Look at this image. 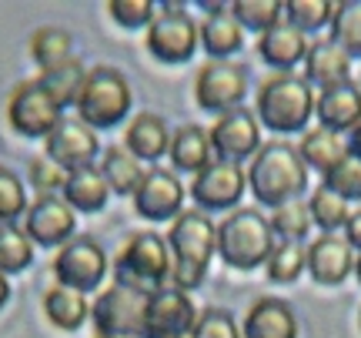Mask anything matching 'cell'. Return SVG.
I'll return each instance as SVG.
<instances>
[{
  "label": "cell",
  "instance_id": "obj_1",
  "mask_svg": "<svg viewBox=\"0 0 361 338\" xmlns=\"http://www.w3.org/2000/svg\"><path fill=\"white\" fill-rule=\"evenodd\" d=\"M245 174L251 195L268 208H281L288 201H298V195L308 188V168L298 157V147L281 138L261 144Z\"/></svg>",
  "mask_w": 361,
  "mask_h": 338
},
{
  "label": "cell",
  "instance_id": "obj_2",
  "mask_svg": "<svg viewBox=\"0 0 361 338\" xmlns=\"http://www.w3.org/2000/svg\"><path fill=\"white\" fill-rule=\"evenodd\" d=\"M171 251V278L174 288L191 291L204 282L211 258L218 251V224L207 218L204 211H180L171 222L168 231Z\"/></svg>",
  "mask_w": 361,
  "mask_h": 338
},
{
  "label": "cell",
  "instance_id": "obj_3",
  "mask_svg": "<svg viewBox=\"0 0 361 338\" xmlns=\"http://www.w3.org/2000/svg\"><path fill=\"white\" fill-rule=\"evenodd\" d=\"M274 251L271 222L258 208H234L218 224V255L238 272H251Z\"/></svg>",
  "mask_w": 361,
  "mask_h": 338
},
{
  "label": "cell",
  "instance_id": "obj_4",
  "mask_svg": "<svg viewBox=\"0 0 361 338\" xmlns=\"http://www.w3.org/2000/svg\"><path fill=\"white\" fill-rule=\"evenodd\" d=\"M314 114V91L298 74H271L261 80L258 91V117L261 124L274 134H291L308 124Z\"/></svg>",
  "mask_w": 361,
  "mask_h": 338
},
{
  "label": "cell",
  "instance_id": "obj_5",
  "mask_svg": "<svg viewBox=\"0 0 361 338\" xmlns=\"http://www.w3.org/2000/svg\"><path fill=\"white\" fill-rule=\"evenodd\" d=\"M168 274H171V251L168 241L157 231H134L114 261V282L137 288V291H147V295L164 288Z\"/></svg>",
  "mask_w": 361,
  "mask_h": 338
},
{
  "label": "cell",
  "instance_id": "obj_6",
  "mask_svg": "<svg viewBox=\"0 0 361 338\" xmlns=\"http://www.w3.org/2000/svg\"><path fill=\"white\" fill-rule=\"evenodd\" d=\"M78 117L87 128H114L130 107V84L114 67H94L84 78L78 97Z\"/></svg>",
  "mask_w": 361,
  "mask_h": 338
},
{
  "label": "cell",
  "instance_id": "obj_7",
  "mask_svg": "<svg viewBox=\"0 0 361 338\" xmlns=\"http://www.w3.org/2000/svg\"><path fill=\"white\" fill-rule=\"evenodd\" d=\"M144 308H147V291H137L130 285H107L90 305V318L97 335H144Z\"/></svg>",
  "mask_w": 361,
  "mask_h": 338
},
{
  "label": "cell",
  "instance_id": "obj_8",
  "mask_svg": "<svg viewBox=\"0 0 361 338\" xmlns=\"http://www.w3.org/2000/svg\"><path fill=\"white\" fill-rule=\"evenodd\" d=\"M54 282L74 291H94L101 288L104 272H107V255L94 238H71L64 248H57L51 261Z\"/></svg>",
  "mask_w": 361,
  "mask_h": 338
},
{
  "label": "cell",
  "instance_id": "obj_9",
  "mask_svg": "<svg viewBox=\"0 0 361 338\" xmlns=\"http://www.w3.org/2000/svg\"><path fill=\"white\" fill-rule=\"evenodd\" d=\"M61 121V107L51 101V94L37 80H20L7 101V124L20 138H47L54 124Z\"/></svg>",
  "mask_w": 361,
  "mask_h": 338
},
{
  "label": "cell",
  "instance_id": "obj_10",
  "mask_svg": "<svg viewBox=\"0 0 361 338\" xmlns=\"http://www.w3.org/2000/svg\"><path fill=\"white\" fill-rule=\"evenodd\" d=\"M245 94H247L245 67L231 64V61H207L197 71V78H194V101L204 111H214V114L234 111Z\"/></svg>",
  "mask_w": 361,
  "mask_h": 338
},
{
  "label": "cell",
  "instance_id": "obj_11",
  "mask_svg": "<svg viewBox=\"0 0 361 338\" xmlns=\"http://www.w3.org/2000/svg\"><path fill=\"white\" fill-rule=\"evenodd\" d=\"M197 312L188 291L180 288H157L147 295V308H144V335L147 338H184L191 335Z\"/></svg>",
  "mask_w": 361,
  "mask_h": 338
},
{
  "label": "cell",
  "instance_id": "obj_12",
  "mask_svg": "<svg viewBox=\"0 0 361 338\" xmlns=\"http://www.w3.org/2000/svg\"><path fill=\"white\" fill-rule=\"evenodd\" d=\"M144 44H147V51L154 54L157 61L180 64V61H188L194 54V47H197V27H194V20L184 11L168 7V11L154 13V20L147 24Z\"/></svg>",
  "mask_w": 361,
  "mask_h": 338
},
{
  "label": "cell",
  "instance_id": "obj_13",
  "mask_svg": "<svg viewBox=\"0 0 361 338\" xmlns=\"http://www.w3.org/2000/svg\"><path fill=\"white\" fill-rule=\"evenodd\" d=\"M74 208L61 195H37L24 215V234L40 248H64L74 238Z\"/></svg>",
  "mask_w": 361,
  "mask_h": 338
},
{
  "label": "cell",
  "instance_id": "obj_14",
  "mask_svg": "<svg viewBox=\"0 0 361 338\" xmlns=\"http://www.w3.org/2000/svg\"><path fill=\"white\" fill-rule=\"evenodd\" d=\"M211 138V151L218 155V161L238 164L245 157H255L261 147V128L258 117L245 111V107H234L228 114H221L214 121V128L207 131Z\"/></svg>",
  "mask_w": 361,
  "mask_h": 338
},
{
  "label": "cell",
  "instance_id": "obj_15",
  "mask_svg": "<svg viewBox=\"0 0 361 338\" xmlns=\"http://www.w3.org/2000/svg\"><path fill=\"white\" fill-rule=\"evenodd\" d=\"M44 141H47V161H54L67 174L90 168V161L101 151L94 128H87L80 117H61Z\"/></svg>",
  "mask_w": 361,
  "mask_h": 338
},
{
  "label": "cell",
  "instance_id": "obj_16",
  "mask_svg": "<svg viewBox=\"0 0 361 338\" xmlns=\"http://www.w3.org/2000/svg\"><path fill=\"white\" fill-rule=\"evenodd\" d=\"M247 188V174L241 164L228 161H211L204 171H197L191 181V198L204 211H228L234 208Z\"/></svg>",
  "mask_w": 361,
  "mask_h": 338
},
{
  "label": "cell",
  "instance_id": "obj_17",
  "mask_svg": "<svg viewBox=\"0 0 361 338\" xmlns=\"http://www.w3.org/2000/svg\"><path fill=\"white\" fill-rule=\"evenodd\" d=\"M184 205V188H180L178 174L164 168L144 171L141 184L134 191V211L147 218V222H174Z\"/></svg>",
  "mask_w": 361,
  "mask_h": 338
},
{
  "label": "cell",
  "instance_id": "obj_18",
  "mask_svg": "<svg viewBox=\"0 0 361 338\" xmlns=\"http://www.w3.org/2000/svg\"><path fill=\"white\" fill-rule=\"evenodd\" d=\"M305 268L318 285H341L355 272V248L338 234H322L305 248Z\"/></svg>",
  "mask_w": 361,
  "mask_h": 338
},
{
  "label": "cell",
  "instance_id": "obj_19",
  "mask_svg": "<svg viewBox=\"0 0 361 338\" xmlns=\"http://www.w3.org/2000/svg\"><path fill=\"white\" fill-rule=\"evenodd\" d=\"M314 114H318L324 131H335V134L355 131L361 124V87L348 80V84L322 91L314 101Z\"/></svg>",
  "mask_w": 361,
  "mask_h": 338
},
{
  "label": "cell",
  "instance_id": "obj_20",
  "mask_svg": "<svg viewBox=\"0 0 361 338\" xmlns=\"http://www.w3.org/2000/svg\"><path fill=\"white\" fill-rule=\"evenodd\" d=\"M305 54H308V40L288 20H281L278 27H271L258 37V57L274 67L278 74H291V67L301 64Z\"/></svg>",
  "mask_w": 361,
  "mask_h": 338
},
{
  "label": "cell",
  "instance_id": "obj_21",
  "mask_svg": "<svg viewBox=\"0 0 361 338\" xmlns=\"http://www.w3.org/2000/svg\"><path fill=\"white\" fill-rule=\"evenodd\" d=\"M241 338H298V318L281 298H258L245 315Z\"/></svg>",
  "mask_w": 361,
  "mask_h": 338
},
{
  "label": "cell",
  "instance_id": "obj_22",
  "mask_svg": "<svg viewBox=\"0 0 361 338\" xmlns=\"http://www.w3.org/2000/svg\"><path fill=\"white\" fill-rule=\"evenodd\" d=\"M305 80L314 87H338V84H348L351 80V57L338 44L331 40H318L311 44L305 54Z\"/></svg>",
  "mask_w": 361,
  "mask_h": 338
},
{
  "label": "cell",
  "instance_id": "obj_23",
  "mask_svg": "<svg viewBox=\"0 0 361 338\" xmlns=\"http://www.w3.org/2000/svg\"><path fill=\"white\" fill-rule=\"evenodd\" d=\"M197 40H201V47H204L214 61H228L231 54L241 51V24L231 17L228 7H214V11L207 13L201 27H197Z\"/></svg>",
  "mask_w": 361,
  "mask_h": 338
},
{
  "label": "cell",
  "instance_id": "obj_24",
  "mask_svg": "<svg viewBox=\"0 0 361 338\" xmlns=\"http://www.w3.org/2000/svg\"><path fill=\"white\" fill-rule=\"evenodd\" d=\"M168 144H171V134L157 114L144 111V114L130 117L128 131H124V147L137 161H157V157L168 151Z\"/></svg>",
  "mask_w": 361,
  "mask_h": 338
},
{
  "label": "cell",
  "instance_id": "obj_25",
  "mask_svg": "<svg viewBox=\"0 0 361 338\" xmlns=\"http://www.w3.org/2000/svg\"><path fill=\"white\" fill-rule=\"evenodd\" d=\"M168 155H171V164L174 171H204L211 164V138H207L204 128L197 124H180L174 134H171V144H168Z\"/></svg>",
  "mask_w": 361,
  "mask_h": 338
},
{
  "label": "cell",
  "instance_id": "obj_26",
  "mask_svg": "<svg viewBox=\"0 0 361 338\" xmlns=\"http://www.w3.org/2000/svg\"><path fill=\"white\" fill-rule=\"evenodd\" d=\"M298 157L305 161V168H314V171H322V174H328L335 164H341V161L348 157V144L341 141V134L324 131L322 124H318V128H311L301 134Z\"/></svg>",
  "mask_w": 361,
  "mask_h": 338
},
{
  "label": "cell",
  "instance_id": "obj_27",
  "mask_svg": "<svg viewBox=\"0 0 361 338\" xmlns=\"http://www.w3.org/2000/svg\"><path fill=\"white\" fill-rule=\"evenodd\" d=\"M107 195H111V188H107V181L101 178V171L94 168V164L80 171H71L64 188H61V198L74 211H101L107 205Z\"/></svg>",
  "mask_w": 361,
  "mask_h": 338
},
{
  "label": "cell",
  "instance_id": "obj_28",
  "mask_svg": "<svg viewBox=\"0 0 361 338\" xmlns=\"http://www.w3.org/2000/svg\"><path fill=\"white\" fill-rule=\"evenodd\" d=\"M101 178L107 181V188L114 191V195H134L137 191V184L144 178V168L141 161L130 155L124 144H111L101 157Z\"/></svg>",
  "mask_w": 361,
  "mask_h": 338
},
{
  "label": "cell",
  "instance_id": "obj_29",
  "mask_svg": "<svg viewBox=\"0 0 361 338\" xmlns=\"http://www.w3.org/2000/svg\"><path fill=\"white\" fill-rule=\"evenodd\" d=\"M44 312L51 318V325L64 328V332H74V328H80L90 318V301L80 291H74V288L54 285L44 295Z\"/></svg>",
  "mask_w": 361,
  "mask_h": 338
},
{
  "label": "cell",
  "instance_id": "obj_30",
  "mask_svg": "<svg viewBox=\"0 0 361 338\" xmlns=\"http://www.w3.org/2000/svg\"><path fill=\"white\" fill-rule=\"evenodd\" d=\"M84 78H87L84 64H80L78 57H71V61H64V64H57L54 71H40L37 84H40V87H44L47 94H51L54 104L64 111V107L78 104L80 87H84Z\"/></svg>",
  "mask_w": 361,
  "mask_h": 338
},
{
  "label": "cell",
  "instance_id": "obj_31",
  "mask_svg": "<svg viewBox=\"0 0 361 338\" xmlns=\"http://www.w3.org/2000/svg\"><path fill=\"white\" fill-rule=\"evenodd\" d=\"M30 57L40 71H54L57 64L71 61V34L64 27H40L30 37Z\"/></svg>",
  "mask_w": 361,
  "mask_h": 338
},
{
  "label": "cell",
  "instance_id": "obj_32",
  "mask_svg": "<svg viewBox=\"0 0 361 338\" xmlns=\"http://www.w3.org/2000/svg\"><path fill=\"white\" fill-rule=\"evenodd\" d=\"M228 11L241 27H251V30L264 34V30L281 24L284 4L281 0H234V4H228Z\"/></svg>",
  "mask_w": 361,
  "mask_h": 338
},
{
  "label": "cell",
  "instance_id": "obj_33",
  "mask_svg": "<svg viewBox=\"0 0 361 338\" xmlns=\"http://www.w3.org/2000/svg\"><path fill=\"white\" fill-rule=\"evenodd\" d=\"M34 261V241L24 234V228L7 224L0 228V274H17Z\"/></svg>",
  "mask_w": 361,
  "mask_h": 338
},
{
  "label": "cell",
  "instance_id": "obj_34",
  "mask_svg": "<svg viewBox=\"0 0 361 338\" xmlns=\"http://www.w3.org/2000/svg\"><path fill=\"white\" fill-rule=\"evenodd\" d=\"M331 44H338L348 57H361V0L338 4L331 20Z\"/></svg>",
  "mask_w": 361,
  "mask_h": 338
},
{
  "label": "cell",
  "instance_id": "obj_35",
  "mask_svg": "<svg viewBox=\"0 0 361 338\" xmlns=\"http://www.w3.org/2000/svg\"><path fill=\"white\" fill-rule=\"evenodd\" d=\"M335 13H338L335 0H288V4H284V17H288V24L298 27L301 34L331 24V20H335Z\"/></svg>",
  "mask_w": 361,
  "mask_h": 338
},
{
  "label": "cell",
  "instance_id": "obj_36",
  "mask_svg": "<svg viewBox=\"0 0 361 338\" xmlns=\"http://www.w3.org/2000/svg\"><path fill=\"white\" fill-rule=\"evenodd\" d=\"M308 215H311V224H318L324 234H335L338 228H345L351 211H348V201L331 195L328 188H314V195L308 201Z\"/></svg>",
  "mask_w": 361,
  "mask_h": 338
},
{
  "label": "cell",
  "instance_id": "obj_37",
  "mask_svg": "<svg viewBox=\"0 0 361 338\" xmlns=\"http://www.w3.org/2000/svg\"><path fill=\"white\" fill-rule=\"evenodd\" d=\"M27 208H30V201H27L24 181L11 168L0 164V228L17 224L27 215Z\"/></svg>",
  "mask_w": 361,
  "mask_h": 338
},
{
  "label": "cell",
  "instance_id": "obj_38",
  "mask_svg": "<svg viewBox=\"0 0 361 338\" xmlns=\"http://www.w3.org/2000/svg\"><path fill=\"white\" fill-rule=\"evenodd\" d=\"M271 231L281 234V241H301L311 228V215L305 201H288L281 208H274V215L268 218Z\"/></svg>",
  "mask_w": 361,
  "mask_h": 338
},
{
  "label": "cell",
  "instance_id": "obj_39",
  "mask_svg": "<svg viewBox=\"0 0 361 338\" xmlns=\"http://www.w3.org/2000/svg\"><path fill=\"white\" fill-rule=\"evenodd\" d=\"M322 188H328L341 201H361V161L348 155L341 164H335V168L324 174Z\"/></svg>",
  "mask_w": 361,
  "mask_h": 338
},
{
  "label": "cell",
  "instance_id": "obj_40",
  "mask_svg": "<svg viewBox=\"0 0 361 338\" xmlns=\"http://www.w3.org/2000/svg\"><path fill=\"white\" fill-rule=\"evenodd\" d=\"M264 265H268L271 282H295L298 274L305 272V248L298 241H281V245H274Z\"/></svg>",
  "mask_w": 361,
  "mask_h": 338
},
{
  "label": "cell",
  "instance_id": "obj_41",
  "mask_svg": "<svg viewBox=\"0 0 361 338\" xmlns=\"http://www.w3.org/2000/svg\"><path fill=\"white\" fill-rule=\"evenodd\" d=\"M188 338H241V328L224 308H207L197 315Z\"/></svg>",
  "mask_w": 361,
  "mask_h": 338
},
{
  "label": "cell",
  "instance_id": "obj_42",
  "mask_svg": "<svg viewBox=\"0 0 361 338\" xmlns=\"http://www.w3.org/2000/svg\"><path fill=\"white\" fill-rule=\"evenodd\" d=\"M107 13L114 17L121 27H144L154 20V4L151 0H111Z\"/></svg>",
  "mask_w": 361,
  "mask_h": 338
},
{
  "label": "cell",
  "instance_id": "obj_43",
  "mask_svg": "<svg viewBox=\"0 0 361 338\" xmlns=\"http://www.w3.org/2000/svg\"><path fill=\"white\" fill-rule=\"evenodd\" d=\"M30 181L37 188V195H54V191L64 188L67 171H61L54 161H47V157H34V161H30Z\"/></svg>",
  "mask_w": 361,
  "mask_h": 338
},
{
  "label": "cell",
  "instance_id": "obj_44",
  "mask_svg": "<svg viewBox=\"0 0 361 338\" xmlns=\"http://www.w3.org/2000/svg\"><path fill=\"white\" fill-rule=\"evenodd\" d=\"M345 241H348L351 248H358V251H361V208L351 211L348 222H345Z\"/></svg>",
  "mask_w": 361,
  "mask_h": 338
},
{
  "label": "cell",
  "instance_id": "obj_45",
  "mask_svg": "<svg viewBox=\"0 0 361 338\" xmlns=\"http://www.w3.org/2000/svg\"><path fill=\"white\" fill-rule=\"evenodd\" d=\"M348 155L351 157H358L361 161V124L355 131H351V138H348Z\"/></svg>",
  "mask_w": 361,
  "mask_h": 338
},
{
  "label": "cell",
  "instance_id": "obj_46",
  "mask_svg": "<svg viewBox=\"0 0 361 338\" xmlns=\"http://www.w3.org/2000/svg\"><path fill=\"white\" fill-rule=\"evenodd\" d=\"M7 298H11V282H7V274H0V308L7 305Z\"/></svg>",
  "mask_w": 361,
  "mask_h": 338
},
{
  "label": "cell",
  "instance_id": "obj_47",
  "mask_svg": "<svg viewBox=\"0 0 361 338\" xmlns=\"http://www.w3.org/2000/svg\"><path fill=\"white\" fill-rule=\"evenodd\" d=\"M355 274H358V282H361V251H358V258H355Z\"/></svg>",
  "mask_w": 361,
  "mask_h": 338
},
{
  "label": "cell",
  "instance_id": "obj_48",
  "mask_svg": "<svg viewBox=\"0 0 361 338\" xmlns=\"http://www.w3.org/2000/svg\"><path fill=\"white\" fill-rule=\"evenodd\" d=\"M97 338H137V335H97Z\"/></svg>",
  "mask_w": 361,
  "mask_h": 338
},
{
  "label": "cell",
  "instance_id": "obj_49",
  "mask_svg": "<svg viewBox=\"0 0 361 338\" xmlns=\"http://www.w3.org/2000/svg\"><path fill=\"white\" fill-rule=\"evenodd\" d=\"M358 325H361V312H358Z\"/></svg>",
  "mask_w": 361,
  "mask_h": 338
}]
</instances>
